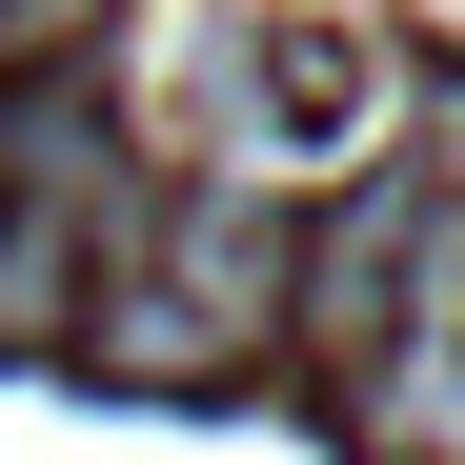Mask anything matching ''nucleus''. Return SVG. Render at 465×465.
I'll return each mask as SVG.
<instances>
[{"label": "nucleus", "instance_id": "f257e3e1", "mask_svg": "<svg viewBox=\"0 0 465 465\" xmlns=\"http://www.w3.org/2000/svg\"><path fill=\"white\" fill-rule=\"evenodd\" d=\"M61 41H82V0H0V82H41Z\"/></svg>", "mask_w": 465, "mask_h": 465}]
</instances>
